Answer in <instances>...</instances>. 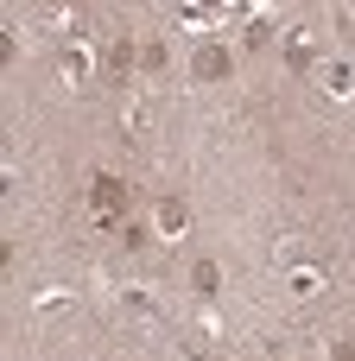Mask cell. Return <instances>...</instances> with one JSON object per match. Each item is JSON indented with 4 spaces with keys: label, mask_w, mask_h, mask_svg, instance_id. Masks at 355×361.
Instances as JSON below:
<instances>
[{
    "label": "cell",
    "mask_w": 355,
    "mask_h": 361,
    "mask_svg": "<svg viewBox=\"0 0 355 361\" xmlns=\"http://www.w3.org/2000/svg\"><path fill=\"white\" fill-rule=\"evenodd\" d=\"M121 203H127V184H121V178H95V184H89V209H95L102 222H114Z\"/></svg>",
    "instance_id": "cell-1"
},
{
    "label": "cell",
    "mask_w": 355,
    "mask_h": 361,
    "mask_svg": "<svg viewBox=\"0 0 355 361\" xmlns=\"http://www.w3.org/2000/svg\"><path fill=\"white\" fill-rule=\"evenodd\" d=\"M197 76H203V82H216V76H229V51H222V44H210V51H197Z\"/></svg>",
    "instance_id": "cell-2"
}]
</instances>
